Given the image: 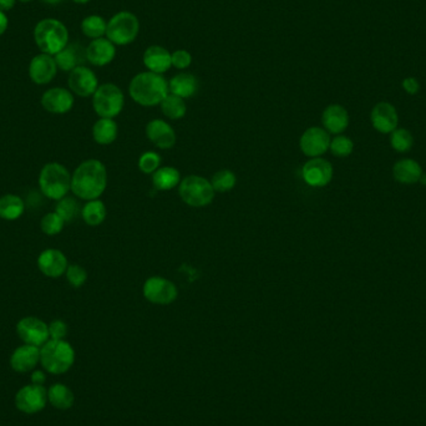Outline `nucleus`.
<instances>
[{"mask_svg":"<svg viewBox=\"0 0 426 426\" xmlns=\"http://www.w3.org/2000/svg\"><path fill=\"white\" fill-rule=\"evenodd\" d=\"M108 186V171L98 160L82 161L71 174V192L80 200H98Z\"/></svg>","mask_w":426,"mask_h":426,"instance_id":"1","label":"nucleus"},{"mask_svg":"<svg viewBox=\"0 0 426 426\" xmlns=\"http://www.w3.org/2000/svg\"><path fill=\"white\" fill-rule=\"evenodd\" d=\"M129 93L136 104L153 108L161 104L169 95V82L160 74L143 71L132 77Z\"/></svg>","mask_w":426,"mask_h":426,"instance_id":"2","label":"nucleus"},{"mask_svg":"<svg viewBox=\"0 0 426 426\" xmlns=\"http://www.w3.org/2000/svg\"><path fill=\"white\" fill-rule=\"evenodd\" d=\"M34 40L43 54L55 56L69 44V30L64 22L48 18L35 25Z\"/></svg>","mask_w":426,"mask_h":426,"instance_id":"3","label":"nucleus"},{"mask_svg":"<svg viewBox=\"0 0 426 426\" xmlns=\"http://www.w3.org/2000/svg\"><path fill=\"white\" fill-rule=\"evenodd\" d=\"M40 363L50 374H64L69 372L75 363V350L72 345L64 340L49 339L40 348Z\"/></svg>","mask_w":426,"mask_h":426,"instance_id":"4","label":"nucleus"},{"mask_svg":"<svg viewBox=\"0 0 426 426\" xmlns=\"http://www.w3.org/2000/svg\"><path fill=\"white\" fill-rule=\"evenodd\" d=\"M39 188L46 198L59 201L71 191V174L64 164L49 162L39 174Z\"/></svg>","mask_w":426,"mask_h":426,"instance_id":"5","label":"nucleus"},{"mask_svg":"<svg viewBox=\"0 0 426 426\" xmlns=\"http://www.w3.org/2000/svg\"><path fill=\"white\" fill-rule=\"evenodd\" d=\"M140 33L138 18L131 11H119L108 22L106 38L116 46H126L136 40Z\"/></svg>","mask_w":426,"mask_h":426,"instance_id":"6","label":"nucleus"},{"mask_svg":"<svg viewBox=\"0 0 426 426\" xmlns=\"http://www.w3.org/2000/svg\"><path fill=\"white\" fill-rule=\"evenodd\" d=\"M125 105V96L117 85L106 82L93 95V108L101 119H115Z\"/></svg>","mask_w":426,"mask_h":426,"instance_id":"7","label":"nucleus"},{"mask_svg":"<svg viewBox=\"0 0 426 426\" xmlns=\"http://www.w3.org/2000/svg\"><path fill=\"white\" fill-rule=\"evenodd\" d=\"M179 195L191 207H206L214 198V190L207 179L191 175L181 180Z\"/></svg>","mask_w":426,"mask_h":426,"instance_id":"8","label":"nucleus"},{"mask_svg":"<svg viewBox=\"0 0 426 426\" xmlns=\"http://www.w3.org/2000/svg\"><path fill=\"white\" fill-rule=\"evenodd\" d=\"M143 297L153 304L169 306L177 299L179 290L169 279L151 277L143 284Z\"/></svg>","mask_w":426,"mask_h":426,"instance_id":"9","label":"nucleus"},{"mask_svg":"<svg viewBox=\"0 0 426 426\" xmlns=\"http://www.w3.org/2000/svg\"><path fill=\"white\" fill-rule=\"evenodd\" d=\"M48 390L44 385H25L15 395V406L24 414H37L48 404Z\"/></svg>","mask_w":426,"mask_h":426,"instance_id":"10","label":"nucleus"},{"mask_svg":"<svg viewBox=\"0 0 426 426\" xmlns=\"http://www.w3.org/2000/svg\"><path fill=\"white\" fill-rule=\"evenodd\" d=\"M17 334L24 344L41 348L50 339L49 324L37 317H25L17 324Z\"/></svg>","mask_w":426,"mask_h":426,"instance_id":"11","label":"nucleus"},{"mask_svg":"<svg viewBox=\"0 0 426 426\" xmlns=\"http://www.w3.org/2000/svg\"><path fill=\"white\" fill-rule=\"evenodd\" d=\"M330 146V136L329 132L325 131L322 127H309L308 130L303 132L299 140V148L302 153L308 157H321L322 155L327 153Z\"/></svg>","mask_w":426,"mask_h":426,"instance_id":"12","label":"nucleus"},{"mask_svg":"<svg viewBox=\"0 0 426 426\" xmlns=\"http://www.w3.org/2000/svg\"><path fill=\"white\" fill-rule=\"evenodd\" d=\"M67 84L71 93L80 98L93 96L100 86L96 74L85 65L77 66V69L71 71Z\"/></svg>","mask_w":426,"mask_h":426,"instance_id":"13","label":"nucleus"},{"mask_svg":"<svg viewBox=\"0 0 426 426\" xmlns=\"http://www.w3.org/2000/svg\"><path fill=\"white\" fill-rule=\"evenodd\" d=\"M303 179L311 187H324L333 179V166L322 157L311 159L303 166Z\"/></svg>","mask_w":426,"mask_h":426,"instance_id":"14","label":"nucleus"},{"mask_svg":"<svg viewBox=\"0 0 426 426\" xmlns=\"http://www.w3.org/2000/svg\"><path fill=\"white\" fill-rule=\"evenodd\" d=\"M75 103L74 95L65 88H51L41 96V105L44 110L54 115L67 114Z\"/></svg>","mask_w":426,"mask_h":426,"instance_id":"15","label":"nucleus"},{"mask_svg":"<svg viewBox=\"0 0 426 426\" xmlns=\"http://www.w3.org/2000/svg\"><path fill=\"white\" fill-rule=\"evenodd\" d=\"M69 267L65 254L56 248H48L41 252L38 257V268L45 277L59 278L64 276Z\"/></svg>","mask_w":426,"mask_h":426,"instance_id":"16","label":"nucleus"},{"mask_svg":"<svg viewBox=\"0 0 426 426\" xmlns=\"http://www.w3.org/2000/svg\"><path fill=\"white\" fill-rule=\"evenodd\" d=\"M54 56L48 54L35 55L29 64V77L37 85H46L53 82L58 74Z\"/></svg>","mask_w":426,"mask_h":426,"instance_id":"17","label":"nucleus"},{"mask_svg":"<svg viewBox=\"0 0 426 426\" xmlns=\"http://www.w3.org/2000/svg\"><path fill=\"white\" fill-rule=\"evenodd\" d=\"M370 120L377 131L390 134L396 129L399 122V116L393 105L382 101L373 108Z\"/></svg>","mask_w":426,"mask_h":426,"instance_id":"18","label":"nucleus"},{"mask_svg":"<svg viewBox=\"0 0 426 426\" xmlns=\"http://www.w3.org/2000/svg\"><path fill=\"white\" fill-rule=\"evenodd\" d=\"M40 363V348L35 345L22 344L13 351L11 366L17 373L33 372Z\"/></svg>","mask_w":426,"mask_h":426,"instance_id":"19","label":"nucleus"},{"mask_svg":"<svg viewBox=\"0 0 426 426\" xmlns=\"http://www.w3.org/2000/svg\"><path fill=\"white\" fill-rule=\"evenodd\" d=\"M146 136L156 148L161 150H169L175 146V130L166 121L160 119L150 121L146 126Z\"/></svg>","mask_w":426,"mask_h":426,"instance_id":"20","label":"nucleus"},{"mask_svg":"<svg viewBox=\"0 0 426 426\" xmlns=\"http://www.w3.org/2000/svg\"><path fill=\"white\" fill-rule=\"evenodd\" d=\"M116 56V45L108 38L91 40L86 48V61L93 66H106L111 64Z\"/></svg>","mask_w":426,"mask_h":426,"instance_id":"21","label":"nucleus"},{"mask_svg":"<svg viewBox=\"0 0 426 426\" xmlns=\"http://www.w3.org/2000/svg\"><path fill=\"white\" fill-rule=\"evenodd\" d=\"M171 54L172 53L161 45H151L143 53V65L148 71L162 75L172 67Z\"/></svg>","mask_w":426,"mask_h":426,"instance_id":"22","label":"nucleus"},{"mask_svg":"<svg viewBox=\"0 0 426 426\" xmlns=\"http://www.w3.org/2000/svg\"><path fill=\"white\" fill-rule=\"evenodd\" d=\"M322 122L324 130L329 134H342L349 125L348 111L342 105H329L328 108H325L323 111Z\"/></svg>","mask_w":426,"mask_h":426,"instance_id":"23","label":"nucleus"},{"mask_svg":"<svg viewBox=\"0 0 426 426\" xmlns=\"http://www.w3.org/2000/svg\"><path fill=\"white\" fill-rule=\"evenodd\" d=\"M56 65L60 70L71 72L77 66H82L86 61V48H82L77 43L66 45L60 53L54 56Z\"/></svg>","mask_w":426,"mask_h":426,"instance_id":"24","label":"nucleus"},{"mask_svg":"<svg viewBox=\"0 0 426 426\" xmlns=\"http://www.w3.org/2000/svg\"><path fill=\"white\" fill-rule=\"evenodd\" d=\"M198 89L200 82L191 72H180L169 82V93H174L183 100L195 96Z\"/></svg>","mask_w":426,"mask_h":426,"instance_id":"25","label":"nucleus"},{"mask_svg":"<svg viewBox=\"0 0 426 426\" xmlns=\"http://www.w3.org/2000/svg\"><path fill=\"white\" fill-rule=\"evenodd\" d=\"M394 179L403 185H414L422 176V169L415 160H400L394 164Z\"/></svg>","mask_w":426,"mask_h":426,"instance_id":"26","label":"nucleus"},{"mask_svg":"<svg viewBox=\"0 0 426 426\" xmlns=\"http://www.w3.org/2000/svg\"><path fill=\"white\" fill-rule=\"evenodd\" d=\"M25 212V202L22 198L14 193H6L0 197V219L15 221Z\"/></svg>","mask_w":426,"mask_h":426,"instance_id":"27","label":"nucleus"},{"mask_svg":"<svg viewBox=\"0 0 426 426\" xmlns=\"http://www.w3.org/2000/svg\"><path fill=\"white\" fill-rule=\"evenodd\" d=\"M180 182V171L171 166L160 167L153 174V187L159 191H169L179 186Z\"/></svg>","mask_w":426,"mask_h":426,"instance_id":"28","label":"nucleus"},{"mask_svg":"<svg viewBox=\"0 0 426 426\" xmlns=\"http://www.w3.org/2000/svg\"><path fill=\"white\" fill-rule=\"evenodd\" d=\"M119 127L114 119H98L93 126V140L98 145H110L115 141Z\"/></svg>","mask_w":426,"mask_h":426,"instance_id":"29","label":"nucleus"},{"mask_svg":"<svg viewBox=\"0 0 426 426\" xmlns=\"http://www.w3.org/2000/svg\"><path fill=\"white\" fill-rule=\"evenodd\" d=\"M48 400L55 409L67 410L74 405L75 396L69 387H66L65 384L58 382L51 385L48 390Z\"/></svg>","mask_w":426,"mask_h":426,"instance_id":"30","label":"nucleus"},{"mask_svg":"<svg viewBox=\"0 0 426 426\" xmlns=\"http://www.w3.org/2000/svg\"><path fill=\"white\" fill-rule=\"evenodd\" d=\"M106 213L108 211H106L105 203L100 201L98 198L86 201L84 207L82 208V217L84 222L91 227H96L103 224L106 219Z\"/></svg>","mask_w":426,"mask_h":426,"instance_id":"31","label":"nucleus"},{"mask_svg":"<svg viewBox=\"0 0 426 426\" xmlns=\"http://www.w3.org/2000/svg\"><path fill=\"white\" fill-rule=\"evenodd\" d=\"M160 108L164 115L171 120H180L186 115L187 106L185 100L176 96L174 93H169L160 104Z\"/></svg>","mask_w":426,"mask_h":426,"instance_id":"32","label":"nucleus"},{"mask_svg":"<svg viewBox=\"0 0 426 426\" xmlns=\"http://www.w3.org/2000/svg\"><path fill=\"white\" fill-rule=\"evenodd\" d=\"M108 29V22L100 15H89L82 22V32L85 37L93 39L104 38Z\"/></svg>","mask_w":426,"mask_h":426,"instance_id":"33","label":"nucleus"},{"mask_svg":"<svg viewBox=\"0 0 426 426\" xmlns=\"http://www.w3.org/2000/svg\"><path fill=\"white\" fill-rule=\"evenodd\" d=\"M55 212L66 222H72L79 214H82V207L77 198L65 196L55 205Z\"/></svg>","mask_w":426,"mask_h":426,"instance_id":"34","label":"nucleus"},{"mask_svg":"<svg viewBox=\"0 0 426 426\" xmlns=\"http://www.w3.org/2000/svg\"><path fill=\"white\" fill-rule=\"evenodd\" d=\"M209 182L214 191L228 192L235 186L237 177L231 169H221L212 176Z\"/></svg>","mask_w":426,"mask_h":426,"instance_id":"35","label":"nucleus"},{"mask_svg":"<svg viewBox=\"0 0 426 426\" xmlns=\"http://www.w3.org/2000/svg\"><path fill=\"white\" fill-rule=\"evenodd\" d=\"M64 226H65V221L61 219L55 211L46 213L40 221V228L43 231V233L50 235V237L61 233V231L64 230Z\"/></svg>","mask_w":426,"mask_h":426,"instance_id":"36","label":"nucleus"},{"mask_svg":"<svg viewBox=\"0 0 426 426\" xmlns=\"http://www.w3.org/2000/svg\"><path fill=\"white\" fill-rule=\"evenodd\" d=\"M392 148L398 153H406L413 148L414 137L405 129H395L390 136Z\"/></svg>","mask_w":426,"mask_h":426,"instance_id":"37","label":"nucleus"},{"mask_svg":"<svg viewBox=\"0 0 426 426\" xmlns=\"http://www.w3.org/2000/svg\"><path fill=\"white\" fill-rule=\"evenodd\" d=\"M329 148L337 157H348L354 150V143L349 137L338 135V136L334 137L333 140H330Z\"/></svg>","mask_w":426,"mask_h":426,"instance_id":"38","label":"nucleus"},{"mask_svg":"<svg viewBox=\"0 0 426 426\" xmlns=\"http://www.w3.org/2000/svg\"><path fill=\"white\" fill-rule=\"evenodd\" d=\"M65 276L67 282L74 288H80L88 280V272L80 264H69Z\"/></svg>","mask_w":426,"mask_h":426,"instance_id":"39","label":"nucleus"},{"mask_svg":"<svg viewBox=\"0 0 426 426\" xmlns=\"http://www.w3.org/2000/svg\"><path fill=\"white\" fill-rule=\"evenodd\" d=\"M160 164H161V156L153 151L142 153L138 159V169L148 175H153L156 169H160Z\"/></svg>","mask_w":426,"mask_h":426,"instance_id":"40","label":"nucleus"},{"mask_svg":"<svg viewBox=\"0 0 426 426\" xmlns=\"http://www.w3.org/2000/svg\"><path fill=\"white\" fill-rule=\"evenodd\" d=\"M171 63L177 70H185L192 64V55L187 50L179 49L171 54Z\"/></svg>","mask_w":426,"mask_h":426,"instance_id":"41","label":"nucleus"},{"mask_svg":"<svg viewBox=\"0 0 426 426\" xmlns=\"http://www.w3.org/2000/svg\"><path fill=\"white\" fill-rule=\"evenodd\" d=\"M69 328L67 324L61 319H55L49 324V335L50 339L53 340H64L67 335Z\"/></svg>","mask_w":426,"mask_h":426,"instance_id":"42","label":"nucleus"},{"mask_svg":"<svg viewBox=\"0 0 426 426\" xmlns=\"http://www.w3.org/2000/svg\"><path fill=\"white\" fill-rule=\"evenodd\" d=\"M401 86L404 89L405 93H408L409 95H415L420 90V84L415 77H406L401 82Z\"/></svg>","mask_w":426,"mask_h":426,"instance_id":"43","label":"nucleus"},{"mask_svg":"<svg viewBox=\"0 0 426 426\" xmlns=\"http://www.w3.org/2000/svg\"><path fill=\"white\" fill-rule=\"evenodd\" d=\"M45 380H46V377H45L44 372H43V370H35V369H34L33 374H32V384H35V385H43Z\"/></svg>","mask_w":426,"mask_h":426,"instance_id":"44","label":"nucleus"},{"mask_svg":"<svg viewBox=\"0 0 426 426\" xmlns=\"http://www.w3.org/2000/svg\"><path fill=\"white\" fill-rule=\"evenodd\" d=\"M8 27H9V19L4 11H0V37L6 33Z\"/></svg>","mask_w":426,"mask_h":426,"instance_id":"45","label":"nucleus"},{"mask_svg":"<svg viewBox=\"0 0 426 426\" xmlns=\"http://www.w3.org/2000/svg\"><path fill=\"white\" fill-rule=\"evenodd\" d=\"M17 0H0V11H9L15 6Z\"/></svg>","mask_w":426,"mask_h":426,"instance_id":"46","label":"nucleus"},{"mask_svg":"<svg viewBox=\"0 0 426 426\" xmlns=\"http://www.w3.org/2000/svg\"><path fill=\"white\" fill-rule=\"evenodd\" d=\"M44 3L46 4H50V6H56V4H59L61 1H64V0H43Z\"/></svg>","mask_w":426,"mask_h":426,"instance_id":"47","label":"nucleus"},{"mask_svg":"<svg viewBox=\"0 0 426 426\" xmlns=\"http://www.w3.org/2000/svg\"><path fill=\"white\" fill-rule=\"evenodd\" d=\"M72 1L77 3V4H88L91 0H72Z\"/></svg>","mask_w":426,"mask_h":426,"instance_id":"48","label":"nucleus"},{"mask_svg":"<svg viewBox=\"0 0 426 426\" xmlns=\"http://www.w3.org/2000/svg\"><path fill=\"white\" fill-rule=\"evenodd\" d=\"M419 182H420V183H422V185H426V175H425V174H422V176H421L420 180H419Z\"/></svg>","mask_w":426,"mask_h":426,"instance_id":"49","label":"nucleus"},{"mask_svg":"<svg viewBox=\"0 0 426 426\" xmlns=\"http://www.w3.org/2000/svg\"><path fill=\"white\" fill-rule=\"evenodd\" d=\"M19 1H22V3H29V1H33V0H19Z\"/></svg>","mask_w":426,"mask_h":426,"instance_id":"50","label":"nucleus"}]
</instances>
